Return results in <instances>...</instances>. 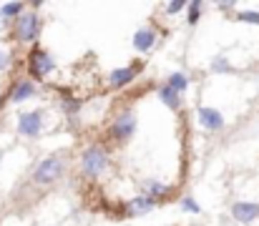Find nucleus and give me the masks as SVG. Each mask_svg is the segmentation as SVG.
I'll return each instance as SVG.
<instances>
[{"label": "nucleus", "instance_id": "nucleus-16", "mask_svg": "<svg viewBox=\"0 0 259 226\" xmlns=\"http://www.w3.org/2000/svg\"><path fill=\"white\" fill-rule=\"evenodd\" d=\"M144 189H146V194H149L151 199H159V196H166V194H169V186H164V184H159V181H146Z\"/></svg>", "mask_w": 259, "mask_h": 226}, {"label": "nucleus", "instance_id": "nucleus-23", "mask_svg": "<svg viewBox=\"0 0 259 226\" xmlns=\"http://www.w3.org/2000/svg\"><path fill=\"white\" fill-rule=\"evenodd\" d=\"M184 8H186V3H169V5H166V13H179V10H184Z\"/></svg>", "mask_w": 259, "mask_h": 226}, {"label": "nucleus", "instance_id": "nucleus-18", "mask_svg": "<svg viewBox=\"0 0 259 226\" xmlns=\"http://www.w3.org/2000/svg\"><path fill=\"white\" fill-rule=\"evenodd\" d=\"M181 209H184V211H189V214H199V204H196L191 196L181 199Z\"/></svg>", "mask_w": 259, "mask_h": 226}, {"label": "nucleus", "instance_id": "nucleus-4", "mask_svg": "<svg viewBox=\"0 0 259 226\" xmlns=\"http://www.w3.org/2000/svg\"><path fill=\"white\" fill-rule=\"evenodd\" d=\"M28 68H30V75H33V78H46L48 73L56 71V63H53V58H51L46 51L35 48V51L30 53V58H28Z\"/></svg>", "mask_w": 259, "mask_h": 226}, {"label": "nucleus", "instance_id": "nucleus-13", "mask_svg": "<svg viewBox=\"0 0 259 226\" xmlns=\"http://www.w3.org/2000/svg\"><path fill=\"white\" fill-rule=\"evenodd\" d=\"M159 98H161V101H164L169 108H174V111L181 106V98H179V93H176L174 88H169V85H161V88H159Z\"/></svg>", "mask_w": 259, "mask_h": 226}, {"label": "nucleus", "instance_id": "nucleus-8", "mask_svg": "<svg viewBox=\"0 0 259 226\" xmlns=\"http://www.w3.org/2000/svg\"><path fill=\"white\" fill-rule=\"evenodd\" d=\"M199 123L206 131H219L224 126V116L217 108H199Z\"/></svg>", "mask_w": 259, "mask_h": 226}, {"label": "nucleus", "instance_id": "nucleus-10", "mask_svg": "<svg viewBox=\"0 0 259 226\" xmlns=\"http://www.w3.org/2000/svg\"><path fill=\"white\" fill-rule=\"evenodd\" d=\"M154 43H156V30H151V28H141V30L134 35V48H136L139 53H149V51L154 48Z\"/></svg>", "mask_w": 259, "mask_h": 226}, {"label": "nucleus", "instance_id": "nucleus-1", "mask_svg": "<svg viewBox=\"0 0 259 226\" xmlns=\"http://www.w3.org/2000/svg\"><path fill=\"white\" fill-rule=\"evenodd\" d=\"M61 176H63V158H58V156L43 158V161L38 163V168L33 171V181H35L38 186L56 184Z\"/></svg>", "mask_w": 259, "mask_h": 226}, {"label": "nucleus", "instance_id": "nucleus-25", "mask_svg": "<svg viewBox=\"0 0 259 226\" xmlns=\"http://www.w3.org/2000/svg\"><path fill=\"white\" fill-rule=\"evenodd\" d=\"M0 20H3V18H0Z\"/></svg>", "mask_w": 259, "mask_h": 226}, {"label": "nucleus", "instance_id": "nucleus-24", "mask_svg": "<svg viewBox=\"0 0 259 226\" xmlns=\"http://www.w3.org/2000/svg\"><path fill=\"white\" fill-rule=\"evenodd\" d=\"M222 10H234V3H219Z\"/></svg>", "mask_w": 259, "mask_h": 226}, {"label": "nucleus", "instance_id": "nucleus-3", "mask_svg": "<svg viewBox=\"0 0 259 226\" xmlns=\"http://www.w3.org/2000/svg\"><path fill=\"white\" fill-rule=\"evenodd\" d=\"M40 35V18L35 13H23L15 23V38L20 43H33Z\"/></svg>", "mask_w": 259, "mask_h": 226}, {"label": "nucleus", "instance_id": "nucleus-12", "mask_svg": "<svg viewBox=\"0 0 259 226\" xmlns=\"http://www.w3.org/2000/svg\"><path fill=\"white\" fill-rule=\"evenodd\" d=\"M33 93H35V83H33V80H20V83L13 88L10 101H13V103H23V101H28Z\"/></svg>", "mask_w": 259, "mask_h": 226}, {"label": "nucleus", "instance_id": "nucleus-11", "mask_svg": "<svg viewBox=\"0 0 259 226\" xmlns=\"http://www.w3.org/2000/svg\"><path fill=\"white\" fill-rule=\"evenodd\" d=\"M139 73V66H128V68H118V71H113V73L108 75V83L113 85V88H123V85H128L134 78Z\"/></svg>", "mask_w": 259, "mask_h": 226}, {"label": "nucleus", "instance_id": "nucleus-20", "mask_svg": "<svg viewBox=\"0 0 259 226\" xmlns=\"http://www.w3.org/2000/svg\"><path fill=\"white\" fill-rule=\"evenodd\" d=\"M242 23H252V25H259V13H252V10H247V13H239L237 15Z\"/></svg>", "mask_w": 259, "mask_h": 226}, {"label": "nucleus", "instance_id": "nucleus-22", "mask_svg": "<svg viewBox=\"0 0 259 226\" xmlns=\"http://www.w3.org/2000/svg\"><path fill=\"white\" fill-rule=\"evenodd\" d=\"M10 66V53L8 51H0V71H5Z\"/></svg>", "mask_w": 259, "mask_h": 226}, {"label": "nucleus", "instance_id": "nucleus-21", "mask_svg": "<svg viewBox=\"0 0 259 226\" xmlns=\"http://www.w3.org/2000/svg\"><path fill=\"white\" fill-rule=\"evenodd\" d=\"M63 111H68V113H76V111H78V101L63 98Z\"/></svg>", "mask_w": 259, "mask_h": 226}, {"label": "nucleus", "instance_id": "nucleus-6", "mask_svg": "<svg viewBox=\"0 0 259 226\" xmlns=\"http://www.w3.org/2000/svg\"><path fill=\"white\" fill-rule=\"evenodd\" d=\"M40 126H43V118H40V113H23L20 116V121H18V131L23 133V136H28V139H35L38 133H40Z\"/></svg>", "mask_w": 259, "mask_h": 226}, {"label": "nucleus", "instance_id": "nucleus-19", "mask_svg": "<svg viewBox=\"0 0 259 226\" xmlns=\"http://www.w3.org/2000/svg\"><path fill=\"white\" fill-rule=\"evenodd\" d=\"M211 71H217V73H227V71H232V68H229V63H227L224 58H214V61H211Z\"/></svg>", "mask_w": 259, "mask_h": 226}, {"label": "nucleus", "instance_id": "nucleus-7", "mask_svg": "<svg viewBox=\"0 0 259 226\" xmlns=\"http://www.w3.org/2000/svg\"><path fill=\"white\" fill-rule=\"evenodd\" d=\"M232 216L239 224H252L254 219H259V204H249V201H237L232 206Z\"/></svg>", "mask_w": 259, "mask_h": 226}, {"label": "nucleus", "instance_id": "nucleus-9", "mask_svg": "<svg viewBox=\"0 0 259 226\" xmlns=\"http://www.w3.org/2000/svg\"><path fill=\"white\" fill-rule=\"evenodd\" d=\"M154 206H156V199H151L149 194H141V196H136V199H131V201L126 204V211H128L131 216H141V214L151 211Z\"/></svg>", "mask_w": 259, "mask_h": 226}, {"label": "nucleus", "instance_id": "nucleus-17", "mask_svg": "<svg viewBox=\"0 0 259 226\" xmlns=\"http://www.w3.org/2000/svg\"><path fill=\"white\" fill-rule=\"evenodd\" d=\"M199 18H201V3H199V0H191V3H189V18H186L189 25H196Z\"/></svg>", "mask_w": 259, "mask_h": 226}, {"label": "nucleus", "instance_id": "nucleus-14", "mask_svg": "<svg viewBox=\"0 0 259 226\" xmlns=\"http://www.w3.org/2000/svg\"><path fill=\"white\" fill-rule=\"evenodd\" d=\"M166 85L174 88L176 93H181V91H186V88H189V75L186 73H171L169 78H166Z\"/></svg>", "mask_w": 259, "mask_h": 226}, {"label": "nucleus", "instance_id": "nucleus-5", "mask_svg": "<svg viewBox=\"0 0 259 226\" xmlns=\"http://www.w3.org/2000/svg\"><path fill=\"white\" fill-rule=\"evenodd\" d=\"M134 131H136V118H134V113H121V116H116V121H113V126H111V136L116 139V141H128L131 136H134Z\"/></svg>", "mask_w": 259, "mask_h": 226}, {"label": "nucleus", "instance_id": "nucleus-2", "mask_svg": "<svg viewBox=\"0 0 259 226\" xmlns=\"http://www.w3.org/2000/svg\"><path fill=\"white\" fill-rule=\"evenodd\" d=\"M81 166H83V173H86V176L96 178V176H101V173L106 171V166H108V153L101 149V146H91V149H86L83 156H81Z\"/></svg>", "mask_w": 259, "mask_h": 226}, {"label": "nucleus", "instance_id": "nucleus-15", "mask_svg": "<svg viewBox=\"0 0 259 226\" xmlns=\"http://www.w3.org/2000/svg\"><path fill=\"white\" fill-rule=\"evenodd\" d=\"M23 15V3H5L0 8V18L8 20V18H20Z\"/></svg>", "mask_w": 259, "mask_h": 226}]
</instances>
